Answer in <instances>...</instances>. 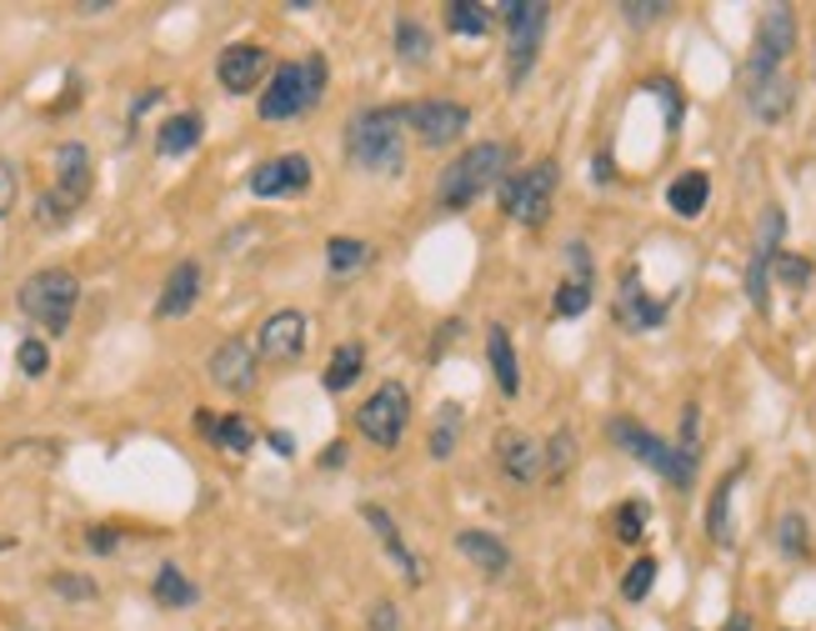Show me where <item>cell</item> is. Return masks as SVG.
I'll return each mask as SVG.
<instances>
[{
    "label": "cell",
    "instance_id": "cell-1",
    "mask_svg": "<svg viewBox=\"0 0 816 631\" xmlns=\"http://www.w3.org/2000/svg\"><path fill=\"white\" fill-rule=\"evenodd\" d=\"M346 160L366 176H401L406 166V106H366L346 126Z\"/></svg>",
    "mask_w": 816,
    "mask_h": 631
},
{
    "label": "cell",
    "instance_id": "cell-2",
    "mask_svg": "<svg viewBox=\"0 0 816 631\" xmlns=\"http://www.w3.org/2000/svg\"><path fill=\"white\" fill-rule=\"evenodd\" d=\"M516 166V146L506 140H481V146H466L451 166L436 180V206L441 210H466L486 196V190H501L511 180Z\"/></svg>",
    "mask_w": 816,
    "mask_h": 631
},
{
    "label": "cell",
    "instance_id": "cell-3",
    "mask_svg": "<svg viewBox=\"0 0 816 631\" xmlns=\"http://www.w3.org/2000/svg\"><path fill=\"white\" fill-rule=\"evenodd\" d=\"M21 310L46 331V336H66L76 321V306H81V280L66 266H46L36 276L21 280Z\"/></svg>",
    "mask_w": 816,
    "mask_h": 631
},
{
    "label": "cell",
    "instance_id": "cell-4",
    "mask_svg": "<svg viewBox=\"0 0 816 631\" xmlns=\"http://www.w3.org/2000/svg\"><path fill=\"white\" fill-rule=\"evenodd\" d=\"M326 90V60L321 56H306V60H286V66L271 70L266 80V96H261V120H291L301 110H311Z\"/></svg>",
    "mask_w": 816,
    "mask_h": 631
},
{
    "label": "cell",
    "instance_id": "cell-5",
    "mask_svg": "<svg viewBox=\"0 0 816 631\" xmlns=\"http://www.w3.org/2000/svg\"><path fill=\"white\" fill-rule=\"evenodd\" d=\"M96 186V160L91 150L81 146V140H66L61 150H56V186L41 196V226H61V220H71V210L86 206V196H91Z\"/></svg>",
    "mask_w": 816,
    "mask_h": 631
},
{
    "label": "cell",
    "instance_id": "cell-6",
    "mask_svg": "<svg viewBox=\"0 0 816 631\" xmlns=\"http://www.w3.org/2000/svg\"><path fill=\"white\" fill-rule=\"evenodd\" d=\"M606 436L616 441V446L626 451V456H636L646 471H656V476H666L671 486H691L696 481V461L681 456V446H671V441H661L656 431H646L641 421L631 416H611V426H606Z\"/></svg>",
    "mask_w": 816,
    "mask_h": 631
},
{
    "label": "cell",
    "instance_id": "cell-7",
    "mask_svg": "<svg viewBox=\"0 0 816 631\" xmlns=\"http://www.w3.org/2000/svg\"><path fill=\"white\" fill-rule=\"evenodd\" d=\"M496 16L506 20V36H511V50H506V86H521V80L531 76L536 56H541L551 6H546V0H506V6H496Z\"/></svg>",
    "mask_w": 816,
    "mask_h": 631
},
{
    "label": "cell",
    "instance_id": "cell-8",
    "mask_svg": "<svg viewBox=\"0 0 816 631\" xmlns=\"http://www.w3.org/2000/svg\"><path fill=\"white\" fill-rule=\"evenodd\" d=\"M556 186H561V166L546 156V160H536V166H526V170H511V180H506L496 196H501V210L516 220V226H541L546 210H551V200H556Z\"/></svg>",
    "mask_w": 816,
    "mask_h": 631
},
{
    "label": "cell",
    "instance_id": "cell-9",
    "mask_svg": "<svg viewBox=\"0 0 816 631\" xmlns=\"http://www.w3.org/2000/svg\"><path fill=\"white\" fill-rule=\"evenodd\" d=\"M406 426H411V391H406L401 381H381V386H376L371 396L356 406V431H361L371 446H381V451L401 446Z\"/></svg>",
    "mask_w": 816,
    "mask_h": 631
},
{
    "label": "cell",
    "instance_id": "cell-10",
    "mask_svg": "<svg viewBox=\"0 0 816 631\" xmlns=\"http://www.w3.org/2000/svg\"><path fill=\"white\" fill-rule=\"evenodd\" d=\"M796 46V10L792 6H766L762 26H756V46H752V60H746V86L766 76H782V60L792 56Z\"/></svg>",
    "mask_w": 816,
    "mask_h": 631
},
{
    "label": "cell",
    "instance_id": "cell-11",
    "mask_svg": "<svg viewBox=\"0 0 816 631\" xmlns=\"http://www.w3.org/2000/svg\"><path fill=\"white\" fill-rule=\"evenodd\" d=\"M782 230H786V216L776 206H766L762 210V226H756V250H752V260H746V300H752L756 310L766 316V276H772V266H776V256H782Z\"/></svg>",
    "mask_w": 816,
    "mask_h": 631
},
{
    "label": "cell",
    "instance_id": "cell-12",
    "mask_svg": "<svg viewBox=\"0 0 816 631\" xmlns=\"http://www.w3.org/2000/svg\"><path fill=\"white\" fill-rule=\"evenodd\" d=\"M406 126H411L426 146L441 150V146H456V140L466 136L471 110L456 106V100H416V106H406Z\"/></svg>",
    "mask_w": 816,
    "mask_h": 631
},
{
    "label": "cell",
    "instance_id": "cell-13",
    "mask_svg": "<svg viewBox=\"0 0 816 631\" xmlns=\"http://www.w3.org/2000/svg\"><path fill=\"white\" fill-rule=\"evenodd\" d=\"M301 351H306V316L291 306L266 316V326L256 331V356H261L266 366H291Z\"/></svg>",
    "mask_w": 816,
    "mask_h": 631
},
{
    "label": "cell",
    "instance_id": "cell-14",
    "mask_svg": "<svg viewBox=\"0 0 816 631\" xmlns=\"http://www.w3.org/2000/svg\"><path fill=\"white\" fill-rule=\"evenodd\" d=\"M596 296V266H591V250L581 240H566V276L556 286V316H581Z\"/></svg>",
    "mask_w": 816,
    "mask_h": 631
},
{
    "label": "cell",
    "instance_id": "cell-15",
    "mask_svg": "<svg viewBox=\"0 0 816 631\" xmlns=\"http://www.w3.org/2000/svg\"><path fill=\"white\" fill-rule=\"evenodd\" d=\"M666 310H671V300L651 296V290L641 286V266H626L621 296H616V321H621L626 331H656L666 321Z\"/></svg>",
    "mask_w": 816,
    "mask_h": 631
},
{
    "label": "cell",
    "instance_id": "cell-16",
    "mask_svg": "<svg viewBox=\"0 0 816 631\" xmlns=\"http://www.w3.org/2000/svg\"><path fill=\"white\" fill-rule=\"evenodd\" d=\"M256 346L241 336L221 341V346L211 351V361H206V371H211V381L221 391H231V396H246V391H256Z\"/></svg>",
    "mask_w": 816,
    "mask_h": 631
},
{
    "label": "cell",
    "instance_id": "cell-17",
    "mask_svg": "<svg viewBox=\"0 0 816 631\" xmlns=\"http://www.w3.org/2000/svg\"><path fill=\"white\" fill-rule=\"evenodd\" d=\"M266 66H271V56H266L261 46H251V40H236V46H226L221 56H216V80H221L231 96H251V90L261 86Z\"/></svg>",
    "mask_w": 816,
    "mask_h": 631
},
{
    "label": "cell",
    "instance_id": "cell-18",
    "mask_svg": "<svg viewBox=\"0 0 816 631\" xmlns=\"http://www.w3.org/2000/svg\"><path fill=\"white\" fill-rule=\"evenodd\" d=\"M311 176H316L311 160H306L301 150H291V156H276V160H266V166L251 170V196H261V200L296 196V190L311 186Z\"/></svg>",
    "mask_w": 816,
    "mask_h": 631
},
{
    "label": "cell",
    "instance_id": "cell-19",
    "mask_svg": "<svg viewBox=\"0 0 816 631\" xmlns=\"http://www.w3.org/2000/svg\"><path fill=\"white\" fill-rule=\"evenodd\" d=\"M361 516H366V526L376 531V541H381V551L396 561V571H401V581L406 586H421L426 581V571H421V561H416V551L406 546V536H401V526H396V516L386 506H361Z\"/></svg>",
    "mask_w": 816,
    "mask_h": 631
},
{
    "label": "cell",
    "instance_id": "cell-20",
    "mask_svg": "<svg viewBox=\"0 0 816 631\" xmlns=\"http://www.w3.org/2000/svg\"><path fill=\"white\" fill-rule=\"evenodd\" d=\"M496 466L521 486L541 481V441H531L526 431H496Z\"/></svg>",
    "mask_w": 816,
    "mask_h": 631
},
{
    "label": "cell",
    "instance_id": "cell-21",
    "mask_svg": "<svg viewBox=\"0 0 816 631\" xmlns=\"http://www.w3.org/2000/svg\"><path fill=\"white\" fill-rule=\"evenodd\" d=\"M456 551H461L471 566H481V576H491V581H501L506 571H511V551H506V541L491 536V531H481V526L456 531Z\"/></svg>",
    "mask_w": 816,
    "mask_h": 631
},
{
    "label": "cell",
    "instance_id": "cell-22",
    "mask_svg": "<svg viewBox=\"0 0 816 631\" xmlns=\"http://www.w3.org/2000/svg\"><path fill=\"white\" fill-rule=\"evenodd\" d=\"M196 296H201V266H196V260H176V270L161 286V300H156V316L161 321L186 316V310L196 306Z\"/></svg>",
    "mask_w": 816,
    "mask_h": 631
},
{
    "label": "cell",
    "instance_id": "cell-23",
    "mask_svg": "<svg viewBox=\"0 0 816 631\" xmlns=\"http://www.w3.org/2000/svg\"><path fill=\"white\" fill-rule=\"evenodd\" d=\"M742 476H746V461L726 471V476L716 481L711 501H706V536H711L716 546H732V541H736V531H732V496H736V486H742Z\"/></svg>",
    "mask_w": 816,
    "mask_h": 631
},
{
    "label": "cell",
    "instance_id": "cell-24",
    "mask_svg": "<svg viewBox=\"0 0 816 631\" xmlns=\"http://www.w3.org/2000/svg\"><path fill=\"white\" fill-rule=\"evenodd\" d=\"M486 361H491L496 386H501L506 396H516V391H521V361H516V341H511V331H506L501 321L486 326Z\"/></svg>",
    "mask_w": 816,
    "mask_h": 631
},
{
    "label": "cell",
    "instance_id": "cell-25",
    "mask_svg": "<svg viewBox=\"0 0 816 631\" xmlns=\"http://www.w3.org/2000/svg\"><path fill=\"white\" fill-rule=\"evenodd\" d=\"M792 96H796V86H792V76H766V80H756V86H746V100H752V116L756 120H782L786 110H792Z\"/></svg>",
    "mask_w": 816,
    "mask_h": 631
},
{
    "label": "cell",
    "instance_id": "cell-26",
    "mask_svg": "<svg viewBox=\"0 0 816 631\" xmlns=\"http://www.w3.org/2000/svg\"><path fill=\"white\" fill-rule=\"evenodd\" d=\"M196 426H201L206 441L236 451V456H246V451L256 446V431H251V421H246V416H221V421H216L211 411H196Z\"/></svg>",
    "mask_w": 816,
    "mask_h": 631
},
{
    "label": "cell",
    "instance_id": "cell-27",
    "mask_svg": "<svg viewBox=\"0 0 816 631\" xmlns=\"http://www.w3.org/2000/svg\"><path fill=\"white\" fill-rule=\"evenodd\" d=\"M706 196H711V176H706V170H681V176H676L671 186H666V206H671L681 220L701 216V210H706Z\"/></svg>",
    "mask_w": 816,
    "mask_h": 631
},
{
    "label": "cell",
    "instance_id": "cell-28",
    "mask_svg": "<svg viewBox=\"0 0 816 631\" xmlns=\"http://www.w3.org/2000/svg\"><path fill=\"white\" fill-rule=\"evenodd\" d=\"M201 130H206V120L196 116V110H181V116H171L156 130V150H161V156H191V150L201 146Z\"/></svg>",
    "mask_w": 816,
    "mask_h": 631
},
{
    "label": "cell",
    "instance_id": "cell-29",
    "mask_svg": "<svg viewBox=\"0 0 816 631\" xmlns=\"http://www.w3.org/2000/svg\"><path fill=\"white\" fill-rule=\"evenodd\" d=\"M461 426H466L461 401H441V406H436V421H431V441H426L431 461H451L456 456V436H461Z\"/></svg>",
    "mask_w": 816,
    "mask_h": 631
},
{
    "label": "cell",
    "instance_id": "cell-30",
    "mask_svg": "<svg viewBox=\"0 0 816 631\" xmlns=\"http://www.w3.org/2000/svg\"><path fill=\"white\" fill-rule=\"evenodd\" d=\"M361 366H366V346H361V341H346V346H336V351H331V361H326L321 386L331 391V396H341L346 386H356Z\"/></svg>",
    "mask_w": 816,
    "mask_h": 631
},
{
    "label": "cell",
    "instance_id": "cell-31",
    "mask_svg": "<svg viewBox=\"0 0 816 631\" xmlns=\"http://www.w3.org/2000/svg\"><path fill=\"white\" fill-rule=\"evenodd\" d=\"M361 266H371V246L361 236H331L326 240V270L331 276H356Z\"/></svg>",
    "mask_w": 816,
    "mask_h": 631
},
{
    "label": "cell",
    "instance_id": "cell-32",
    "mask_svg": "<svg viewBox=\"0 0 816 631\" xmlns=\"http://www.w3.org/2000/svg\"><path fill=\"white\" fill-rule=\"evenodd\" d=\"M496 6H481V0H451L446 6V30L451 36H486L491 30Z\"/></svg>",
    "mask_w": 816,
    "mask_h": 631
},
{
    "label": "cell",
    "instance_id": "cell-33",
    "mask_svg": "<svg viewBox=\"0 0 816 631\" xmlns=\"http://www.w3.org/2000/svg\"><path fill=\"white\" fill-rule=\"evenodd\" d=\"M396 56H401L406 66H426V60H431V30L416 16L396 20Z\"/></svg>",
    "mask_w": 816,
    "mask_h": 631
},
{
    "label": "cell",
    "instance_id": "cell-34",
    "mask_svg": "<svg viewBox=\"0 0 816 631\" xmlns=\"http://www.w3.org/2000/svg\"><path fill=\"white\" fill-rule=\"evenodd\" d=\"M151 591H156V601H161V607H191V601H196L191 576H186V571L176 566V561H166V566L156 571Z\"/></svg>",
    "mask_w": 816,
    "mask_h": 631
},
{
    "label": "cell",
    "instance_id": "cell-35",
    "mask_svg": "<svg viewBox=\"0 0 816 631\" xmlns=\"http://www.w3.org/2000/svg\"><path fill=\"white\" fill-rule=\"evenodd\" d=\"M571 466H576V436H571V431H551L546 446H541V476L561 481Z\"/></svg>",
    "mask_w": 816,
    "mask_h": 631
},
{
    "label": "cell",
    "instance_id": "cell-36",
    "mask_svg": "<svg viewBox=\"0 0 816 631\" xmlns=\"http://www.w3.org/2000/svg\"><path fill=\"white\" fill-rule=\"evenodd\" d=\"M646 501H626V506H616V516H611V526H616V541H626V546H636V541L646 536Z\"/></svg>",
    "mask_w": 816,
    "mask_h": 631
},
{
    "label": "cell",
    "instance_id": "cell-37",
    "mask_svg": "<svg viewBox=\"0 0 816 631\" xmlns=\"http://www.w3.org/2000/svg\"><path fill=\"white\" fill-rule=\"evenodd\" d=\"M51 591L66 601H96L101 597V586H96L91 576H81V571H51Z\"/></svg>",
    "mask_w": 816,
    "mask_h": 631
},
{
    "label": "cell",
    "instance_id": "cell-38",
    "mask_svg": "<svg viewBox=\"0 0 816 631\" xmlns=\"http://www.w3.org/2000/svg\"><path fill=\"white\" fill-rule=\"evenodd\" d=\"M651 581H656V561H651V556L631 561V566H626V576H621V597H626V601H646Z\"/></svg>",
    "mask_w": 816,
    "mask_h": 631
},
{
    "label": "cell",
    "instance_id": "cell-39",
    "mask_svg": "<svg viewBox=\"0 0 816 631\" xmlns=\"http://www.w3.org/2000/svg\"><path fill=\"white\" fill-rule=\"evenodd\" d=\"M16 366H21V376H46V366H51V351H46L41 336H26L21 346H16Z\"/></svg>",
    "mask_w": 816,
    "mask_h": 631
},
{
    "label": "cell",
    "instance_id": "cell-40",
    "mask_svg": "<svg viewBox=\"0 0 816 631\" xmlns=\"http://www.w3.org/2000/svg\"><path fill=\"white\" fill-rule=\"evenodd\" d=\"M776 546H782L786 556H806V521L796 516V511H786V516L776 521Z\"/></svg>",
    "mask_w": 816,
    "mask_h": 631
},
{
    "label": "cell",
    "instance_id": "cell-41",
    "mask_svg": "<svg viewBox=\"0 0 816 631\" xmlns=\"http://www.w3.org/2000/svg\"><path fill=\"white\" fill-rule=\"evenodd\" d=\"M772 270L782 276V286H792V290H802L806 280H812V260H806V256H792V250H782Z\"/></svg>",
    "mask_w": 816,
    "mask_h": 631
},
{
    "label": "cell",
    "instance_id": "cell-42",
    "mask_svg": "<svg viewBox=\"0 0 816 631\" xmlns=\"http://www.w3.org/2000/svg\"><path fill=\"white\" fill-rule=\"evenodd\" d=\"M666 0H621V16H626V26H656V20L666 16Z\"/></svg>",
    "mask_w": 816,
    "mask_h": 631
},
{
    "label": "cell",
    "instance_id": "cell-43",
    "mask_svg": "<svg viewBox=\"0 0 816 631\" xmlns=\"http://www.w3.org/2000/svg\"><path fill=\"white\" fill-rule=\"evenodd\" d=\"M16 196H21V176H16V166L6 156H0V220L16 210Z\"/></svg>",
    "mask_w": 816,
    "mask_h": 631
},
{
    "label": "cell",
    "instance_id": "cell-44",
    "mask_svg": "<svg viewBox=\"0 0 816 631\" xmlns=\"http://www.w3.org/2000/svg\"><path fill=\"white\" fill-rule=\"evenodd\" d=\"M696 451H701V411L686 406L681 411V456L696 461Z\"/></svg>",
    "mask_w": 816,
    "mask_h": 631
},
{
    "label": "cell",
    "instance_id": "cell-45",
    "mask_svg": "<svg viewBox=\"0 0 816 631\" xmlns=\"http://www.w3.org/2000/svg\"><path fill=\"white\" fill-rule=\"evenodd\" d=\"M371 631H401V611H396V601H376V607H371Z\"/></svg>",
    "mask_w": 816,
    "mask_h": 631
},
{
    "label": "cell",
    "instance_id": "cell-46",
    "mask_svg": "<svg viewBox=\"0 0 816 631\" xmlns=\"http://www.w3.org/2000/svg\"><path fill=\"white\" fill-rule=\"evenodd\" d=\"M86 546L101 551V556H106V551H116V546H121V541H116V526H91V531H86Z\"/></svg>",
    "mask_w": 816,
    "mask_h": 631
},
{
    "label": "cell",
    "instance_id": "cell-47",
    "mask_svg": "<svg viewBox=\"0 0 816 631\" xmlns=\"http://www.w3.org/2000/svg\"><path fill=\"white\" fill-rule=\"evenodd\" d=\"M161 96H166V90H141V96H136V106H131V126H136V120H141L151 106H161Z\"/></svg>",
    "mask_w": 816,
    "mask_h": 631
},
{
    "label": "cell",
    "instance_id": "cell-48",
    "mask_svg": "<svg viewBox=\"0 0 816 631\" xmlns=\"http://www.w3.org/2000/svg\"><path fill=\"white\" fill-rule=\"evenodd\" d=\"M661 90V106H666V126H676L681 120V100H676V86H656Z\"/></svg>",
    "mask_w": 816,
    "mask_h": 631
},
{
    "label": "cell",
    "instance_id": "cell-49",
    "mask_svg": "<svg viewBox=\"0 0 816 631\" xmlns=\"http://www.w3.org/2000/svg\"><path fill=\"white\" fill-rule=\"evenodd\" d=\"M346 456H351V451H346V446H341V441H331V446H326V451H321V466H341V461H346Z\"/></svg>",
    "mask_w": 816,
    "mask_h": 631
},
{
    "label": "cell",
    "instance_id": "cell-50",
    "mask_svg": "<svg viewBox=\"0 0 816 631\" xmlns=\"http://www.w3.org/2000/svg\"><path fill=\"white\" fill-rule=\"evenodd\" d=\"M726 631H752V617H746V611H732V621H726Z\"/></svg>",
    "mask_w": 816,
    "mask_h": 631
},
{
    "label": "cell",
    "instance_id": "cell-51",
    "mask_svg": "<svg viewBox=\"0 0 816 631\" xmlns=\"http://www.w3.org/2000/svg\"><path fill=\"white\" fill-rule=\"evenodd\" d=\"M271 446H276V451H286V456H291V446H296V441L286 436V431H271Z\"/></svg>",
    "mask_w": 816,
    "mask_h": 631
},
{
    "label": "cell",
    "instance_id": "cell-52",
    "mask_svg": "<svg viewBox=\"0 0 816 631\" xmlns=\"http://www.w3.org/2000/svg\"><path fill=\"white\" fill-rule=\"evenodd\" d=\"M6 546H11V536H0V551H6Z\"/></svg>",
    "mask_w": 816,
    "mask_h": 631
}]
</instances>
